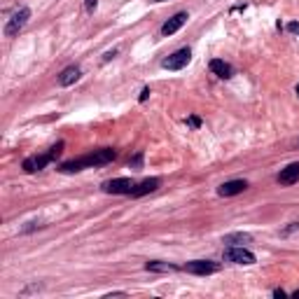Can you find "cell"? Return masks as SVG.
<instances>
[{"label": "cell", "mask_w": 299, "mask_h": 299, "mask_svg": "<svg viewBox=\"0 0 299 299\" xmlns=\"http://www.w3.org/2000/svg\"><path fill=\"white\" fill-rule=\"evenodd\" d=\"M114 157H117L114 150L101 148V150H94V152H89V154H84V157H79V159L63 161L61 166H59V171H61V173H79V171H84V168L106 166V164H110Z\"/></svg>", "instance_id": "6da1fadb"}, {"label": "cell", "mask_w": 299, "mask_h": 299, "mask_svg": "<svg viewBox=\"0 0 299 299\" xmlns=\"http://www.w3.org/2000/svg\"><path fill=\"white\" fill-rule=\"evenodd\" d=\"M295 229H299V222H292L290 227L285 229V231H283V234H290V231H295Z\"/></svg>", "instance_id": "ffe728a7"}, {"label": "cell", "mask_w": 299, "mask_h": 299, "mask_svg": "<svg viewBox=\"0 0 299 299\" xmlns=\"http://www.w3.org/2000/svg\"><path fill=\"white\" fill-rule=\"evenodd\" d=\"M187 19H189V17H187V12H178L176 17H171L166 24L161 26V36L168 37V36H173V33H178V31L187 24Z\"/></svg>", "instance_id": "9c48e42d"}, {"label": "cell", "mask_w": 299, "mask_h": 299, "mask_svg": "<svg viewBox=\"0 0 299 299\" xmlns=\"http://www.w3.org/2000/svg\"><path fill=\"white\" fill-rule=\"evenodd\" d=\"M129 166H131L133 171H141V168H143V152H138V154L129 161Z\"/></svg>", "instance_id": "2e32d148"}, {"label": "cell", "mask_w": 299, "mask_h": 299, "mask_svg": "<svg viewBox=\"0 0 299 299\" xmlns=\"http://www.w3.org/2000/svg\"><path fill=\"white\" fill-rule=\"evenodd\" d=\"M28 19H31V9L28 7H21L17 9L12 17L7 19V24H5V37H14L19 36V31L28 24Z\"/></svg>", "instance_id": "3957f363"}, {"label": "cell", "mask_w": 299, "mask_h": 299, "mask_svg": "<svg viewBox=\"0 0 299 299\" xmlns=\"http://www.w3.org/2000/svg\"><path fill=\"white\" fill-rule=\"evenodd\" d=\"M273 297H278V299H283V297H285V292H283V290H273Z\"/></svg>", "instance_id": "603a6c76"}, {"label": "cell", "mask_w": 299, "mask_h": 299, "mask_svg": "<svg viewBox=\"0 0 299 299\" xmlns=\"http://www.w3.org/2000/svg\"><path fill=\"white\" fill-rule=\"evenodd\" d=\"M253 236L250 234H243V231H236V234H227V236L222 238V243H227V246H246L250 243Z\"/></svg>", "instance_id": "5bb4252c"}, {"label": "cell", "mask_w": 299, "mask_h": 299, "mask_svg": "<svg viewBox=\"0 0 299 299\" xmlns=\"http://www.w3.org/2000/svg\"><path fill=\"white\" fill-rule=\"evenodd\" d=\"M63 152V143H56L54 148H49V152H44V154H33V157H26L24 159V164L21 168L26 171V173H36V171H42L47 164H52L54 159L59 157Z\"/></svg>", "instance_id": "7a4b0ae2"}, {"label": "cell", "mask_w": 299, "mask_h": 299, "mask_svg": "<svg viewBox=\"0 0 299 299\" xmlns=\"http://www.w3.org/2000/svg\"><path fill=\"white\" fill-rule=\"evenodd\" d=\"M112 56H117V52H114V49H112V52H108L106 56H103V61H110V59H112Z\"/></svg>", "instance_id": "44dd1931"}, {"label": "cell", "mask_w": 299, "mask_h": 299, "mask_svg": "<svg viewBox=\"0 0 299 299\" xmlns=\"http://www.w3.org/2000/svg\"><path fill=\"white\" fill-rule=\"evenodd\" d=\"M211 73H215L220 79H229L231 75H234V68H231L227 61H222V59H213V61H211Z\"/></svg>", "instance_id": "7c38bea8"}, {"label": "cell", "mask_w": 299, "mask_h": 299, "mask_svg": "<svg viewBox=\"0 0 299 299\" xmlns=\"http://www.w3.org/2000/svg\"><path fill=\"white\" fill-rule=\"evenodd\" d=\"M292 297H295V299H299V290H297V292H292Z\"/></svg>", "instance_id": "cb8c5ba5"}, {"label": "cell", "mask_w": 299, "mask_h": 299, "mask_svg": "<svg viewBox=\"0 0 299 299\" xmlns=\"http://www.w3.org/2000/svg\"><path fill=\"white\" fill-rule=\"evenodd\" d=\"M150 96V89H143V94H141V101H148Z\"/></svg>", "instance_id": "7402d4cb"}, {"label": "cell", "mask_w": 299, "mask_h": 299, "mask_svg": "<svg viewBox=\"0 0 299 299\" xmlns=\"http://www.w3.org/2000/svg\"><path fill=\"white\" fill-rule=\"evenodd\" d=\"M152 2H166V0H152Z\"/></svg>", "instance_id": "d4e9b609"}, {"label": "cell", "mask_w": 299, "mask_h": 299, "mask_svg": "<svg viewBox=\"0 0 299 299\" xmlns=\"http://www.w3.org/2000/svg\"><path fill=\"white\" fill-rule=\"evenodd\" d=\"M297 98H299V84H297Z\"/></svg>", "instance_id": "484cf974"}, {"label": "cell", "mask_w": 299, "mask_h": 299, "mask_svg": "<svg viewBox=\"0 0 299 299\" xmlns=\"http://www.w3.org/2000/svg\"><path fill=\"white\" fill-rule=\"evenodd\" d=\"M248 189V183L246 180H227V183H222L218 187V194L220 196H236V194L246 192Z\"/></svg>", "instance_id": "30bf717a"}, {"label": "cell", "mask_w": 299, "mask_h": 299, "mask_svg": "<svg viewBox=\"0 0 299 299\" xmlns=\"http://www.w3.org/2000/svg\"><path fill=\"white\" fill-rule=\"evenodd\" d=\"M96 2H98V0H84V7H87V12H94V9H96Z\"/></svg>", "instance_id": "d6986e66"}, {"label": "cell", "mask_w": 299, "mask_h": 299, "mask_svg": "<svg viewBox=\"0 0 299 299\" xmlns=\"http://www.w3.org/2000/svg\"><path fill=\"white\" fill-rule=\"evenodd\" d=\"M133 183L131 178H114V180H108L103 185V192L108 194H131L133 192Z\"/></svg>", "instance_id": "52a82bcc"}, {"label": "cell", "mask_w": 299, "mask_h": 299, "mask_svg": "<svg viewBox=\"0 0 299 299\" xmlns=\"http://www.w3.org/2000/svg\"><path fill=\"white\" fill-rule=\"evenodd\" d=\"M79 75H82V71H79L77 66H68V68H63L61 75H59V84L61 87H71L73 82H77Z\"/></svg>", "instance_id": "4fadbf2b"}, {"label": "cell", "mask_w": 299, "mask_h": 299, "mask_svg": "<svg viewBox=\"0 0 299 299\" xmlns=\"http://www.w3.org/2000/svg\"><path fill=\"white\" fill-rule=\"evenodd\" d=\"M276 180H278V185H285V187L299 183V161L288 164L285 168H281V173L276 176Z\"/></svg>", "instance_id": "ba28073f"}, {"label": "cell", "mask_w": 299, "mask_h": 299, "mask_svg": "<svg viewBox=\"0 0 299 299\" xmlns=\"http://www.w3.org/2000/svg\"><path fill=\"white\" fill-rule=\"evenodd\" d=\"M187 124H189V126H192V129H199V126H201V119H199V117H187Z\"/></svg>", "instance_id": "ac0fdd59"}, {"label": "cell", "mask_w": 299, "mask_h": 299, "mask_svg": "<svg viewBox=\"0 0 299 299\" xmlns=\"http://www.w3.org/2000/svg\"><path fill=\"white\" fill-rule=\"evenodd\" d=\"M161 185V180L159 178H148V180H143V183H138V185H133V192H131V196H145V194H150V192H154L157 187Z\"/></svg>", "instance_id": "8fae6325"}, {"label": "cell", "mask_w": 299, "mask_h": 299, "mask_svg": "<svg viewBox=\"0 0 299 299\" xmlns=\"http://www.w3.org/2000/svg\"><path fill=\"white\" fill-rule=\"evenodd\" d=\"M224 260L227 262H234V264H255V255L243 246H229L224 250Z\"/></svg>", "instance_id": "8992f818"}, {"label": "cell", "mask_w": 299, "mask_h": 299, "mask_svg": "<svg viewBox=\"0 0 299 299\" xmlns=\"http://www.w3.org/2000/svg\"><path fill=\"white\" fill-rule=\"evenodd\" d=\"M145 269H148V271H157V273L178 271V266H176V264H168V262H157V260H152V262H145Z\"/></svg>", "instance_id": "9a60e30c"}, {"label": "cell", "mask_w": 299, "mask_h": 299, "mask_svg": "<svg viewBox=\"0 0 299 299\" xmlns=\"http://www.w3.org/2000/svg\"><path fill=\"white\" fill-rule=\"evenodd\" d=\"M187 273H194V276H211V273L220 271V264L213 262V260H192L183 266Z\"/></svg>", "instance_id": "277c9868"}, {"label": "cell", "mask_w": 299, "mask_h": 299, "mask_svg": "<svg viewBox=\"0 0 299 299\" xmlns=\"http://www.w3.org/2000/svg\"><path fill=\"white\" fill-rule=\"evenodd\" d=\"M288 33L299 36V21H290V24H288Z\"/></svg>", "instance_id": "e0dca14e"}, {"label": "cell", "mask_w": 299, "mask_h": 299, "mask_svg": "<svg viewBox=\"0 0 299 299\" xmlns=\"http://www.w3.org/2000/svg\"><path fill=\"white\" fill-rule=\"evenodd\" d=\"M189 61H192V52L185 47V49H178V52H173L171 56H166V59L161 61V68H166V71H183Z\"/></svg>", "instance_id": "5b68a950"}]
</instances>
